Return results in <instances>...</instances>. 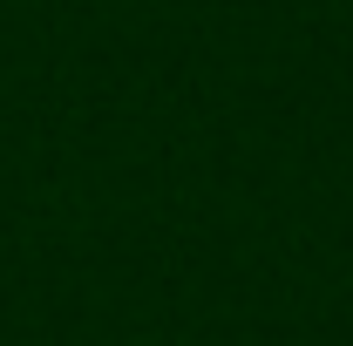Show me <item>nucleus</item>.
Here are the masks:
<instances>
[]
</instances>
